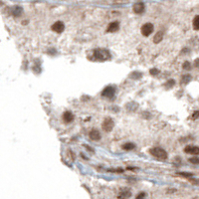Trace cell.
Returning <instances> with one entry per match:
<instances>
[{
    "label": "cell",
    "instance_id": "19",
    "mask_svg": "<svg viewBox=\"0 0 199 199\" xmlns=\"http://www.w3.org/2000/svg\"><path fill=\"white\" fill-rule=\"evenodd\" d=\"M174 85H175V81L173 79H170V80H168V81L164 84V87H165L166 89H171Z\"/></svg>",
    "mask_w": 199,
    "mask_h": 199
},
{
    "label": "cell",
    "instance_id": "4",
    "mask_svg": "<svg viewBox=\"0 0 199 199\" xmlns=\"http://www.w3.org/2000/svg\"><path fill=\"white\" fill-rule=\"evenodd\" d=\"M116 95V88L114 86H107L104 89L102 92V97L107 98V99H112Z\"/></svg>",
    "mask_w": 199,
    "mask_h": 199
},
{
    "label": "cell",
    "instance_id": "14",
    "mask_svg": "<svg viewBox=\"0 0 199 199\" xmlns=\"http://www.w3.org/2000/svg\"><path fill=\"white\" fill-rule=\"evenodd\" d=\"M162 39H163V32L159 31V32H157V33L155 34V36H154L153 42L155 44H158V43H160V42L162 41Z\"/></svg>",
    "mask_w": 199,
    "mask_h": 199
},
{
    "label": "cell",
    "instance_id": "5",
    "mask_svg": "<svg viewBox=\"0 0 199 199\" xmlns=\"http://www.w3.org/2000/svg\"><path fill=\"white\" fill-rule=\"evenodd\" d=\"M154 30V27H153V23H146V24H144L140 28V32H141V34L144 35V36H149L151 33L153 32Z\"/></svg>",
    "mask_w": 199,
    "mask_h": 199
},
{
    "label": "cell",
    "instance_id": "6",
    "mask_svg": "<svg viewBox=\"0 0 199 199\" xmlns=\"http://www.w3.org/2000/svg\"><path fill=\"white\" fill-rule=\"evenodd\" d=\"M51 29H52V31L56 32V33H58V34H60L65 30V24L62 22V21H57V22H55L52 25Z\"/></svg>",
    "mask_w": 199,
    "mask_h": 199
},
{
    "label": "cell",
    "instance_id": "12",
    "mask_svg": "<svg viewBox=\"0 0 199 199\" xmlns=\"http://www.w3.org/2000/svg\"><path fill=\"white\" fill-rule=\"evenodd\" d=\"M89 137H90V139L94 140V141H99L102 137H101V133L98 130H92L89 132Z\"/></svg>",
    "mask_w": 199,
    "mask_h": 199
},
{
    "label": "cell",
    "instance_id": "23",
    "mask_svg": "<svg viewBox=\"0 0 199 199\" xmlns=\"http://www.w3.org/2000/svg\"><path fill=\"white\" fill-rule=\"evenodd\" d=\"M149 72H150V75H153V76H156V75H158V73H159V71H158L157 69H155V68L151 69Z\"/></svg>",
    "mask_w": 199,
    "mask_h": 199
},
{
    "label": "cell",
    "instance_id": "21",
    "mask_svg": "<svg viewBox=\"0 0 199 199\" xmlns=\"http://www.w3.org/2000/svg\"><path fill=\"white\" fill-rule=\"evenodd\" d=\"M177 175H180L182 177H192L193 174L189 172H177Z\"/></svg>",
    "mask_w": 199,
    "mask_h": 199
},
{
    "label": "cell",
    "instance_id": "8",
    "mask_svg": "<svg viewBox=\"0 0 199 199\" xmlns=\"http://www.w3.org/2000/svg\"><path fill=\"white\" fill-rule=\"evenodd\" d=\"M119 23L118 21H114V22H112L107 25V33H114V32L119 31Z\"/></svg>",
    "mask_w": 199,
    "mask_h": 199
},
{
    "label": "cell",
    "instance_id": "9",
    "mask_svg": "<svg viewBox=\"0 0 199 199\" xmlns=\"http://www.w3.org/2000/svg\"><path fill=\"white\" fill-rule=\"evenodd\" d=\"M184 153H188V154H194V155H197L199 154V147L195 146H187L184 148Z\"/></svg>",
    "mask_w": 199,
    "mask_h": 199
},
{
    "label": "cell",
    "instance_id": "13",
    "mask_svg": "<svg viewBox=\"0 0 199 199\" xmlns=\"http://www.w3.org/2000/svg\"><path fill=\"white\" fill-rule=\"evenodd\" d=\"M130 196H132V192H130V189L121 188V190H119V198H128V197H130Z\"/></svg>",
    "mask_w": 199,
    "mask_h": 199
},
{
    "label": "cell",
    "instance_id": "26",
    "mask_svg": "<svg viewBox=\"0 0 199 199\" xmlns=\"http://www.w3.org/2000/svg\"><path fill=\"white\" fill-rule=\"evenodd\" d=\"M144 197H146V194H144V192H141V193L139 194V195L137 196V198H144Z\"/></svg>",
    "mask_w": 199,
    "mask_h": 199
},
{
    "label": "cell",
    "instance_id": "17",
    "mask_svg": "<svg viewBox=\"0 0 199 199\" xmlns=\"http://www.w3.org/2000/svg\"><path fill=\"white\" fill-rule=\"evenodd\" d=\"M191 76L190 75H188V74H186V75H183L182 76V78H181V84H188L189 82L191 81Z\"/></svg>",
    "mask_w": 199,
    "mask_h": 199
},
{
    "label": "cell",
    "instance_id": "10",
    "mask_svg": "<svg viewBox=\"0 0 199 199\" xmlns=\"http://www.w3.org/2000/svg\"><path fill=\"white\" fill-rule=\"evenodd\" d=\"M62 118H63V121H64V123H72V121H74L75 116H74V114L72 113V112L67 111V112H65V113L63 114Z\"/></svg>",
    "mask_w": 199,
    "mask_h": 199
},
{
    "label": "cell",
    "instance_id": "27",
    "mask_svg": "<svg viewBox=\"0 0 199 199\" xmlns=\"http://www.w3.org/2000/svg\"><path fill=\"white\" fill-rule=\"evenodd\" d=\"M86 146V148H87V149H89V150H91L92 153H94V149H93V148H91V147H90V146Z\"/></svg>",
    "mask_w": 199,
    "mask_h": 199
},
{
    "label": "cell",
    "instance_id": "18",
    "mask_svg": "<svg viewBox=\"0 0 199 199\" xmlns=\"http://www.w3.org/2000/svg\"><path fill=\"white\" fill-rule=\"evenodd\" d=\"M141 76L142 75L140 72H132V73L130 75V78L132 80H139L141 78Z\"/></svg>",
    "mask_w": 199,
    "mask_h": 199
},
{
    "label": "cell",
    "instance_id": "1",
    "mask_svg": "<svg viewBox=\"0 0 199 199\" xmlns=\"http://www.w3.org/2000/svg\"><path fill=\"white\" fill-rule=\"evenodd\" d=\"M90 59L98 62H104L112 59V54L107 49H95L92 52Z\"/></svg>",
    "mask_w": 199,
    "mask_h": 199
},
{
    "label": "cell",
    "instance_id": "16",
    "mask_svg": "<svg viewBox=\"0 0 199 199\" xmlns=\"http://www.w3.org/2000/svg\"><path fill=\"white\" fill-rule=\"evenodd\" d=\"M192 26L194 30H199V15H196L192 21Z\"/></svg>",
    "mask_w": 199,
    "mask_h": 199
},
{
    "label": "cell",
    "instance_id": "7",
    "mask_svg": "<svg viewBox=\"0 0 199 199\" xmlns=\"http://www.w3.org/2000/svg\"><path fill=\"white\" fill-rule=\"evenodd\" d=\"M133 12H135V14H141L144 12V9H146V5H144V2L141 1H139L137 2V3L133 4Z\"/></svg>",
    "mask_w": 199,
    "mask_h": 199
},
{
    "label": "cell",
    "instance_id": "24",
    "mask_svg": "<svg viewBox=\"0 0 199 199\" xmlns=\"http://www.w3.org/2000/svg\"><path fill=\"white\" fill-rule=\"evenodd\" d=\"M199 119V111L194 112L192 114V119Z\"/></svg>",
    "mask_w": 199,
    "mask_h": 199
},
{
    "label": "cell",
    "instance_id": "25",
    "mask_svg": "<svg viewBox=\"0 0 199 199\" xmlns=\"http://www.w3.org/2000/svg\"><path fill=\"white\" fill-rule=\"evenodd\" d=\"M194 67H196L197 69H199V58H197V59L194 61Z\"/></svg>",
    "mask_w": 199,
    "mask_h": 199
},
{
    "label": "cell",
    "instance_id": "3",
    "mask_svg": "<svg viewBox=\"0 0 199 199\" xmlns=\"http://www.w3.org/2000/svg\"><path fill=\"white\" fill-rule=\"evenodd\" d=\"M114 119H111V118H106L104 119V121H103V123H102L103 130H104L105 132H112V130H113V128H114Z\"/></svg>",
    "mask_w": 199,
    "mask_h": 199
},
{
    "label": "cell",
    "instance_id": "20",
    "mask_svg": "<svg viewBox=\"0 0 199 199\" xmlns=\"http://www.w3.org/2000/svg\"><path fill=\"white\" fill-rule=\"evenodd\" d=\"M183 70H185V71H189V70H191V64L188 62V61H185V62L183 63Z\"/></svg>",
    "mask_w": 199,
    "mask_h": 199
},
{
    "label": "cell",
    "instance_id": "11",
    "mask_svg": "<svg viewBox=\"0 0 199 199\" xmlns=\"http://www.w3.org/2000/svg\"><path fill=\"white\" fill-rule=\"evenodd\" d=\"M22 12H23V8L21 6L16 5V6H12L10 8V13L14 17H19L21 14H22Z\"/></svg>",
    "mask_w": 199,
    "mask_h": 199
},
{
    "label": "cell",
    "instance_id": "15",
    "mask_svg": "<svg viewBox=\"0 0 199 199\" xmlns=\"http://www.w3.org/2000/svg\"><path fill=\"white\" fill-rule=\"evenodd\" d=\"M135 144H133V142H126L123 146V150H132V149H135Z\"/></svg>",
    "mask_w": 199,
    "mask_h": 199
},
{
    "label": "cell",
    "instance_id": "22",
    "mask_svg": "<svg viewBox=\"0 0 199 199\" xmlns=\"http://www.w3.org/2000/svg\"><path fill=\"white\" fill-rule=\"evenodd\" d=\"M189 162H191L192 164H199V158L198 157H191L188 159Z\"/></svg>",
    "mask_w": 199,
    "mask_h": 199
},
{
    "label": "cell",
    "instance_id": "2",
    "mask_svg": "<svg viewBox=\"0 0 199 199\" xmlns=\"http://www.w3.org/2000/svg\"><path fill=\"white\" fill-rule=\"evenodd\" d=\"M149 153H150L153 156H154L155 158L160 159V160H165V159H167V157H168L167 153H166L163 148L158 147V146L153 147V148L149 150Z\"/></svg>",
    "mask_w": 199,
    "mask_h": 199
}]
</instances>
